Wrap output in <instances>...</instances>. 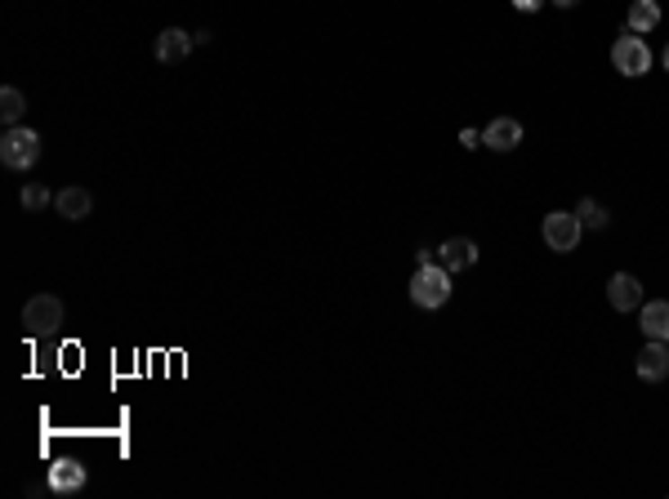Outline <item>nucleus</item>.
<instances>
[{
	"instance_id": "obj_13",
	"label": "nucleus",
	"mask_w": 669,
	"mask_h": 499,
	"mask_svg": "<svg viewBox=\"0 0 669 499\" xmlns=\"http://www.w3.org/2000/svg\"><path fill=\"white\" fill-rule=\"evenodd\" d=\"M638 326L647 339H665L669 344V299H652L638 308Z\"/></svg>"
},
{
	"instance_id": "obj_22",
	"label": "nucleus",
	"mask_w": 669,
	"mask_h": 499,
	"mask_svg": "<svg viewBox=\"0 0 669 499\" xmlns=\"http://www.w3.org/2000/svg\"><path fill=\"white\" fill-rule=\"evenodd\" d=\"M661 63H665V72H669V45H665V54H661Z\"/></svg>"
},
{
	"instance_id": "obj_4",
	"label": "nucleus",
	"mask_w": 669,
	"mask_h": 499,
	"mask_svg": "<svg viewBox=\"0 0 669 499\" xmlns=\"http://www.w3.org/2000/svg\"><path fill=\"white\" fill-rule=\"evenodd\" d=\"M612 67H616L621 76H647V72H652V49H647V40H643L638 31L621 27V36H616V45H612Z\"/></svg>"
},
{
	"instance_id": "obj_8",
	"label": "nucleus",
	"mask_w": 669,
	"mask_h": 499,
	"mask_svg": "<svg viewBox=\"0 0 669 499\" xmlns=\"http://www.w3.org/2000/svg\"><path fill=\"white\" fill-rule=\"evenodd\" d=\"M192 45H197V36L192 31H183V27H165L161 36H156V63H183L188 54H192Z\"/></svg>"
},
{
	"instance_id": "obj_17",
	"label": "nucleus",
	"mask_w": 669,
	"mask_h": 499,
	"mask_svg": "<svg viewBox=\"0 0 669 499\" xmlns=\"http://www.w3.org/2000/svg\"><path fill=\"white\" fill-rule=\"evenodd\" d=\"M18 201H22V210H45V206L54 201V192H49L45 183H27V188L18 192Z\"/></svg>"
},
{
	"instance_id": "obj_7",
	"label": "nucleus",
	"mask_w": 669,
	"mask_h": 499,
	"mask_svg": "<svg viewBox=\"0 0 669 499\" xmlns=\"http://www.w3.org/2000/svg\"><path fill=\"white\" fill-rule=\"evenodd\" d=\"M437 263L455 276V272H469L473 263H478V246H473V237H451V241H442L437 246Z\"/></svg>"
},
{
	"instance_id": "obj_10",
	"label": "nucleus",
	"mask_w": 669,
	"mask_h": 499,
	"mask_svg": "<svg viewBox=\"0 0 669 499\" xmlns=\"http://www.w3.org/2000/svg\"><path fill=\"white\" fill-rule=\"evenodd\" d=\"M518 143H523V121H514V117H496L482 129V147H491V152H514Z\"/></svg>"
},
{
	"instance_id": "obj_20",
	"label": "nucleus",
	"mask_w": 669,
	"mask_h": 499,
	"mask_svg": "<svg viewBox=\"0 0 669 499\" xmlns=\"http://www.w3.org/2000/svg\"><path fill=\"white\" fill-rule=\"evenodd\" d=\"M540 4H544V0H514V9H523V13H535Z\"/></svg>"
},
{
	"instance_id": "obj_19",
	"label": "nucleus",
	"mask_w": 669,
	"mask_h": 499,
	"mask_svg": "<svg viewBox=\"0 0 669 499\" xmlns=\"http://www.w3.org/2000/svg\"><path fill=\"white\" fill-rule=\"evenodd\" d=\"M415 263H437V250H433V246H419V250H415Z\"/></svg>"
},
{
	"instance_id": "obj_6",
	"label": "nucleus",
	"mask_w": 669,
	"mask_h": 499,
	"mask_svg": "<svg viewBox=\"0 0 669 499\" xmlns=\"http://www.w3.org/2000/svg\"><path fill=\"white\" fill-rule=\"evenodd\" d=\"M607 303H612L616 312L643 308V281H638L634 272H616V276L607 281Z\"/></svg>"
},
{
	"instance_id": "obj_16",
	"label": "nucleus",
	"mask_w": 669,
	"mask_h": 499,
	"mask_svg": "<svg viewBox=\"0 0 669 499\" xmlns=\"http://www.w3.org/2000/svg\"><path fill=\"white\" fill-rule=\"evenodd\" d=\"M576 219H580V223H585V228H594V232H603V228H607V219H612V214H607V210H603V206H598V201H594V197H585V201H580V206H576Z\"/></svg>"
},
{
	"instance_id": "obj_3",
	"label": "nucleus",
	"mask_w": 669,
	"mask_h": 499,
	"mask_svg": "<svg viewBox=\"0 0 669 499\" xmlns=\"http://www.w3.org/2000/svg\"><path fill=\"white\" fill-rule=\"evenodd\" d=\"M63 321H67V308H63L58 294H31V299L22 303V330H27L31 339H49Z\"/></svg>"
},
{
	"instance_id": "obj_5",
	"label": "nucleus",
	"mask_w": 669,
	"mask_h": 499,
	"mask_svg": "<svg viewBox=\"0 0 669 499\" xmlns=\"http://www.w3.org/2000/svg\"><path fill=\"white\" fill-rule=\"evenodd\" d=\"M540 232H544V246H549V250H558V254H571V250L580 246V232H585V223L576 219V210H553V214H544Z\"/></svg>"
},
{
	"instance_id": "obj_15",
	"label": "nucleus",
	"mask_w": 669,
	"mask_h": 499,
	"mask_svg": "<svg viewBox=\"0 0 669 499\" xmlns=\"http://www.w3.org/2000/svg\"><path fill=\"white\" fill-rule=\"evenodd\" d=\"M22 112H27V99H22V90L4 85V90H0V121H4V125H18V121H22Z\"/></svg>"
},
{
	"instance_id": "obj_9",
	"label": "nucleus",
	"mask_w": 669,
	"mask_h": 499,
	"mask_svg": "<svg viewBox=\"0 0 669 499\" xmlns=\"http://www.w3.org/2000/svg\"><path fill=\"white\" fill-rule=\"evenodd\" d=\"M634 366H638V379H643V383H661L669 374V344L665 339H647V348L638 353Z\"/></svg>"
},
{
	"instance_id": "obj_14",
	"label": "nucleus",
	"mask_w": 669,
	"mask_h": 499,
	"mask_svg": "<svg viewBox=\"0 0 669 499\" xmlns=\"http://www.w3.org/2000/svg\"><path fill=\"white\" fill-rule=\"evenodd\" d=\"M625 27L629 31H652V27H661V0H634L629 4V18H625Z\"/></svg>"
},
{
	"instance_id": "obj_11",
	"label": "nucleus",
	"mask_w": 669,
	"mask_h": 499,
	"mask_svg": "<svg viewBox=\"0 0 669 499\" xmlns=\"http://www.w3.org/2000/svg\"><path fill=\"white\" fill-rule=\"evenodd\" d=\"M54 210H58L63 219L81 223V219L94 210V197H90V188H63V192H54Z\"/></svg>"
},
{
	"instance_id": "obj_2",
	"label": "nucleus",
	"mask_w": 669,
	"mask_h": 499,
	"mask_svg": "<svg viewBox=\"0 0 669 499\" xmlns=\"http://www.w3.org/2000/svg\"><path fill=\"white\" fill-rule=\"evenodd\" d=\"M451 299V272L442 263H419L415 276H410V303L415 308H442Z\"/></svg>"
},
{
	"instance_id": "obj_12",
	"label": "nucleus",
	"mask_w": 669,
	"mask_h": 499,
	"mask_svg": "<svg viewBox=\"0 0 669 499\" xmlns=\"http://www.w3.org/2000/svg\"><path fill=\"white\" fill-rule=\"evenodd\" d=\"M85 482H90L85 464H76V460H58V464H49V491L67 495V491H81Z\"/></svg>"
},
{
	"instance_id": "obj_18",
	"label": "nucleus",
	"mask_w": 669,
	"mask_h": 499,
	"mask_svg": "<svg viewBox=\"0 0 669 499\" xmlns=\"http://www.w3.org/2000/svg\"><path fill=\"white\" fill-rule=\"evenodd\" d=\"M460 143H464V147H482V129H464Z\"/></svg>"
},
{
	"instance_id": "obj_1",
	"label": "nucleus",
	"mask_w": 669,
	"mask_h": 499,
	"mask_svg": "<svg viewBox=\"0 0 669 499\" xmlns=\"http://www.w3.org/2000/svg\"><path fill=\"white\" fill-rule=\"evenodd\" d=\"M36 161H40V134L27 129V125H9V129L0 134V165L27 174Z\"/></svg>"
},
{
	"instance_id": "obj_21",
	"label": "nucleus",
	"mask_w": 669,
	"mask_h": 499,
	"mask_svg": "<svg viewBox=\"0 0 669 499\" xmlns=\"http://www.w3.org/2000/svg\"><path fill=\"white\" fill-rule=\"evenodd\" d=\"M553 4H558V9H571V4H580V0H553Z\"/></svg>"
}]
</instances>
